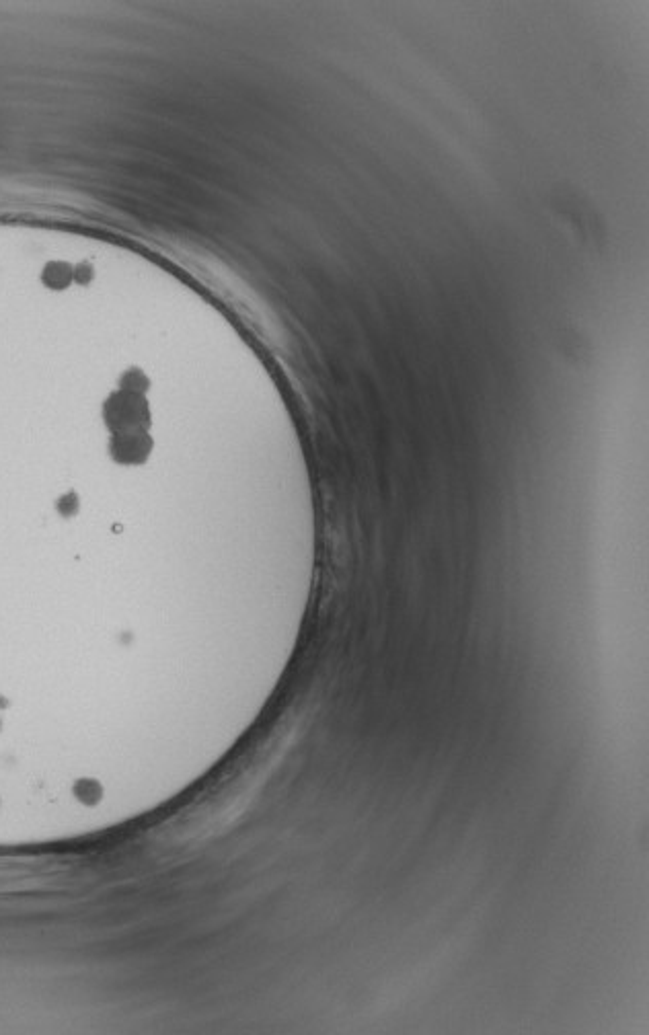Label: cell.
<instances>
[{
	"label": "cell",
	"mask_w": 649,
	"mask_h": 1035,
	"mask_svg": "<svg viewBox=\"0 0 649 1035\" xmlns=\"http://www.w3.org/2000/svg\"><path fill=\"white\" fill-rule=\"evenodd\" d=\"M105 424L113 434L130 430H148L150 409L142 393L120 389L113 393L103 407Z\"/></svg>",
	"instance_id": "cell-1"
},
{
	"label": "cell",
	"mask_w": 649,
	"mask_h": 1035,
	"mask_svg": "<svg viewBox=\"0 0 649 1035\" xmlns=\"http://www.w3.org/2000/svg\"><path fill=\"white\" fill-rule=\"evenodd\" d=\"M109 452L120 465H142L152 452V438L148 436V430L113 434Z\"/></svg>",
	"instance_id": "cell-2"
},
{
	"label": "cell",
	"mask_w": 649,
	"mask_h": 1035,
	"mask_svg": "<svg viewBox=\"0 0 649 1035\" xmlns=\"http://www.w3.org/2000/svg\"><path fill=\"white\" fill-rule=\"evenodd\" d=\"M122 389L126 391H134V393H146L148 389V378L144 376V372L140 370H128L124 376H122Z\"/></svg>",
	"instance_id": "cell-3"
},
{
	"label": "cell",
	"mask_w": 649,
	"mask_h": 1035,
	"mask_svg": "<svg viewBox=\"0 0 649 1035\" xmlns=\"http://www.w3.org/2000/svg\"><path fill=\"white\" fill-rule=\"evenodd\" d=\"M76 508H79V502H76V497H74V493L66 495V497H64V500H62V502L58 504V510H60V512H62L64 516H70V514H74V512H76Z\"/></svg>",
	"instance_id": "cell-4"
}]
</instances>
